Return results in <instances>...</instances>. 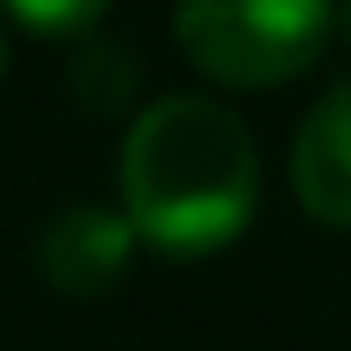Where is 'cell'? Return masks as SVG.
<instances>
[{
  "instance_id": "1",
  "label": "cell",
  "mask_w": 351,
  "mask_h": 351,
  "mask_svg": "<svg viewBox=\"0 0 351 351\" xmlns=\"http://www.w3.org/2000/svg\"><path fill=\"white\" fill-rule=\"evenodd\" d=\"M123 216L167 259H210L259 216V142L210 93H167L136 111L117 154Z\"/></svg>"
},
{
  "instance_id": "3",
  "label": "cell",
  "mask_w": 351,
  "mask_h": 351,
  "mask_svg": "<svg viewBox=\"0 0 351 351\" xmlns=\"http://www.w3.org/2000/svg\"><path fill=\"white\" fill-rule=\"evenodd\" d=\"M136 228L123 210H105V204H68L43 222L37 234V278L68 296V302H93V296H111L136 259Z\"/></svg>"
},
{
  "instance_id": "7",
  "label": "cell",
  "mask_w": 351,
  "mask_h": 351,
  "mask_svg": "<svg viewBox=\"0 0 351 351\" xmlns=\"http://www.w3.org/2000/svg\"><path fill=\"white\" fill-rule=\"evenodd\" d=\"M333 31L346 37V49H351V0H339V6H333Z\"/></svg>"
},
{
  "instance_id": "5",
  "label": "cell",
  "mask_w": 351,
  "mask_h": 351,
  "mask_svg": "<svg viewBox=\"0 0 351 351\" xmlns=\"http://www.w3.org/2000/svg\"><path fill=\"white\" fill-rule=\"evenodd\" d=\"M68 86H74V99H80L93 117H117V111L136 105L142 68H136V56H130L123 43H111V37H80L74 56H68Z\"/></svg>"
},
{
  "instance_id": "2",
  "label": "cell",
  "mask_w": 351,
  "mask_h": 351,
  "mask_svg": "<svg viewBox=\"0 0 351 351\" xmlns=\"http://www.w3.org/2000/svg\"><path fill=\"white\" fill-rule=\"evenodd\" d=\"M179 56L228 86L265 93L302 80L333 43V0H179Z\"/></svg>"
},
{
  "instance_id": "6",
  "label": "cell",
  "mask_w": 351,
  "mask_h": 351,
  "mask_svg": "<svg viewBox=\"0 0 351 351\" xmlns=\"http://www.w3.org/2000/svg\"><path fill=\"white\" fill-rule=\"evenodd\" d=\"M0 12L31 37H93L111 12V0H0Z\"/></svg>"
},
{
  "instance_id": "8",
  "label": "cell",
  "mask_w": 351,
  "mask_h": 351,
  "mask_svg": "<svg viewBox=\"0 0 351 351\" xmlns=\"http://www.w3.org/2000/svg\"><path fill=\"white\" fill-rule=\"evenodd\" d=\"M0 80H6V31H0Z\"/></svg>"
},
{
  "instance_id": "4",
  "label": "cell",
  "mask_w": 351,
  "mask_h": 351,
  "mask_svg": "<svg viewBox=\"0 0 351 351\" xmlns=\"http://www.w3.org/2000/svg\"><path fill=\"white\" fill-rule=\"evenodd\" d=\"M290 191L302 216L351 234V80L327 86L302 111L290 142Z\"/></svg>"
}]
</instances>
